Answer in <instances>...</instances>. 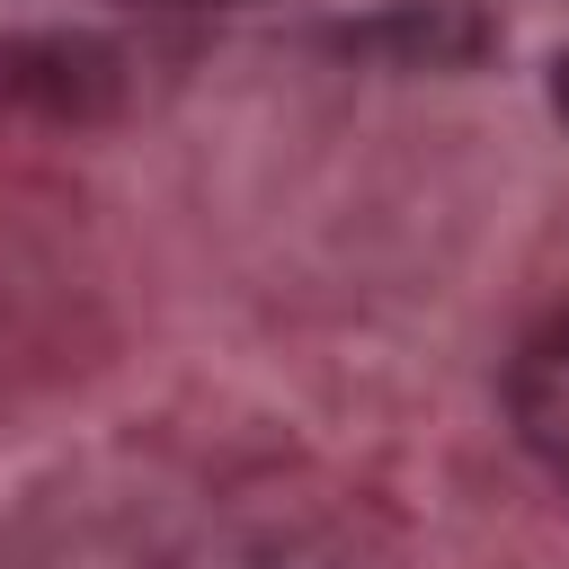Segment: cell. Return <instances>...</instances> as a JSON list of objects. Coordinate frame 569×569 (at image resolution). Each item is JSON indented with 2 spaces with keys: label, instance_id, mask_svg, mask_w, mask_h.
<instances>
[{
  "label": "cell",
  "instance_id": "cell-1",
  "mask_svg": "<svg viewBox=\"0 0 569 569\" xmlns=\"http://www.w3.org/2000/svg\"><path fill=\"white\" fill-rule=\"evenodd\" d=\"M507 418H516L525 453L551 480H569V311H551L516 347V365H507Z\"/></svg>",
  "mask_w": 569,
  "mask_h": 569
},
{
  "label": "cell",
  "instance_id": "cell-2",
  "mask_svg": "<svg viewBox=\"0 0 569 569\" xmlns=\"http://www.w3.org/2000/svg\"><path fill=\"white\" fill-rule=\"evenodd\" d=\"M551 116H560V124H569V53H560V62H551Z\"/></svg>",
  "mask_w": 569,
  "mask_h": 569
}]
</instances>
